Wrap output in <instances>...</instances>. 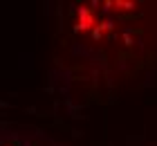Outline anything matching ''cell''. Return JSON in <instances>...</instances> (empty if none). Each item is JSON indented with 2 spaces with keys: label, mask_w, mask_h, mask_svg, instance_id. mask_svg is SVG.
Returning <instances> with one entry per match:
<instances>
[{
  "label": "cell",
  "mask_w": 157,
  "mask_h": 146,
  "mask_svg": "<svg viewBox=\"0 0 157 146\" xmlns=\"http://www.w3.org/2000/svg\"><path fill=\"white\" fill-rule=\"evenodd\" d=\"M94 25V14L90 9H81L78 11V20H76V29H90Z\"/></svg>",
  "instance_id": "1"
}]
</instances>
